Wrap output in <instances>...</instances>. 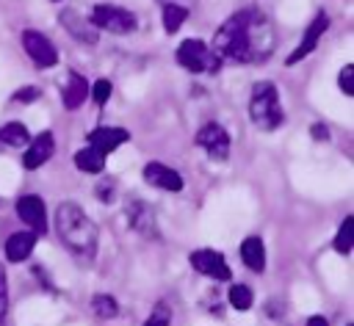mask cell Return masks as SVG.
<instances>
[{"instance_id":"cell-12","label":"cell","mask_w":354,"mask_h":326,"mask_svg":"<svg viewBox=\"0 0 354 326\" xmlns=\"http://www.w3.org/2000/svg\"><path fill=\"white\" fill-rule=\"evenodd\" d=\"M58 19H61V25H64L80 44H97L100 30H94V25H91L88 19H83L77 11H72V8H61Z\"/></svg>"},{"instance_id":"cell-15","label":"cell","mask_w":354,"mask_h":326,"mask_svg":"<svg viewBox=\"0 0 354 326\" xmlns=\"http://www.w3.org/2000/svg\"><path fill=\"white\" fill-rule=\"evenodd\" d=\"M144 180L149 182V185H155V188H163V191H183V177L174 171V169H169V166H163V163H158V160H152V163H147L144 166Z\"/></svg>"},{"instance_id":"cell-25","label":"cell","mask_w":354,"mask_h":326,"mask_svg":"<svg viewBox=\"0 0 354 326\" xmlns=\"http://www.w3.org/2000/svg\"><path fill=\"white\" fill-rule=\"evenodd\" d=\"M169 323H171V309H169L166 301H158L152 307V312H149V318H147L144 326H169Z\"/></svg>"},{"instance_id":"cell-11","label":"cell","mask_w":354,"mask_h":326,"mask_svg":"<svg viewBox=\"0 0 354 326\" xmlns=\"http://www.w3.org/2000/svg\"><path fill=\"white\" fill-rule=\"evenodd\" d=\"M124 213H127V221H130V227L136 232H141L144 238H158V218H155V210L147 202L133 199L124 207Z\"/></svg>"},{"instance_id":"cell-17","label":"cell","mask_w":354,"mask_h":326,"mask_svg":"<svg viewBox=\"0 0 354 326\" xmlns=\"http://www.w3.org/2000/svg\"><path fill=\"white\" fill-rule=\"evenodd\" d=\"M86 99H88V83H86V77H83L80 72H69L66 86H64V105H66L69 111H75V108H80Z\"/></svg>"},{"instance_id":"cell-10","label":"cell","mask_w":354,"mask_h":326,"mask_svg":"<svg viewBox=\"0 0 354 326\" xmlns=\"http://www.w3.org/2000/svg\"><path fill=\"white\" fill-rule=\"evenodd\" d=\"M53 152H55V138H53V133H50V130H47V133H39L36 138L28 141V149H25V155H22V166H25L28 171H33V169L44 166V163L53 157Z\"/></svg>"},{"instance_id":"cell-26","label":"cell","mask_w":354,"mask_h":326,"mask_svg":"<svg viewBox=\"0 0 354 326\" xmlns=\"http://www.w3.org/2000/svg\"><path fill=\"white\" fill-rule=\"evenodd\" d=\"M88 94H91V99L97 102V105H105L108 99H111V94H113V86H111V80H105V77H100L91 88H88Z\"/></svg>"},{"instance_id":"cell-21","label":"cell","mask_w":354,"mask_h":326,"mask_svg":"<svg viewBox=\"0 0 354 326\" xmlns=\"http://www.w3.org/2000/svg\"><path fill=\"white\" fill-rule=\"evenodd\" d=\"M188 19V8L177 3H163V28L166 33H177V28Z\"/></svg>"},{"instance_id":"cell-22","label":"cell","mask_w":354,"mask_h":326,"mask_svg":"<svg viewBox=\"0 0 354 326\" xmlns=\"http://www.w3.org/2000/svg\"><path fill=\"white\" fill-rule=\"evenodd\" d=\"M351 246H354V215H346L340 229H337V235H335V249L340 254H348Z\"/></svg>"},{"instance_id":"cell-8","label":"cell","mask_w":354,"mask_h":326,"mask_svg":"<svg viewBox=\"0 0 354 326\" xmlns=\"http://www.w3.org/2000/svg\"><path fill=\"white\" fill-rule=\"evenodd\" d=\"M191 265H194V271H199V274H205L210 279H218V282H227L232 276L227 260L216 249H196V251H191Z\"/></svg>"},{"instance_id":"cell-33","label":"cell","mask_w":354,"mask_h":326,"mask_svg":"<svg viewBox=\"0 0 354 326\" xmlns=\"http://www.w3.org/2000/svg\"><path fill=\"white\" fill-rule=\"evenodd\" d=\"M0 146H3V144H0Z\"/></svg>"},{"instance_id":"cell-24","label":"cell","mask_w":354,"mask_h":326,"mask_svg":"<svg viewBox=\"0 0 354 326\" xmlns=\"http://www.w3.org/2000/svg\"><path fill=\"white\" fill-rule=\"evenodd\" d=\"M252 301H254L252 287H246V285H232V287H230V304H232L235 309H249Z\"/></svg>"},{"instance_id":"cell-14","label":"cell","mask_w":354,"mask_h":326,"mask_svg":"<svg viewBox=\"0 0 354 326\" xmlns=\"http://www.w3.org/2000/svg\"><path fill=\"white\" fill-rule=\"evenodd\" d=\"M86 138H88V146H91V149H97L100 155H108V152H113L116 146H122V144L130 138V133H127L124 127H97V130H91Z\"/></svg>"},{"instance_id":"cell-9","label":"cell","mask_w":354,"mask_h":326,"mask_svg":"<svg viewBox=\"0 0 354 326\" xmlns=\"http://www.w3.org/2000/svg\"><path fill=\"white\" fill-rule=\"evenodd\" d=\"M17 215L33 229V235H44L47 232V210H44L41 196H36V193L22 196L17 202Z\"/></svg>"},{"instance_id":"cell-1","label":"cell","mask_w":354,"mask_h":326,"mask_svg":"<svg viewBox=\"0 0 354 326\" xmlns=\"http://www.w3.org/2000/svg\"><path fill=\"white\" fill-rule=\"evenodd\" d=\"M274 44H277V33L271 22L257 8H243L218 25L210 47L221 61L257 64L274 52Z\"/></svg>"},{"instance_id":"cell-2","label":"cell","mask_w":354,"mask_h":326,"mask_svg":"<svg viewBox=\"0 0 354 326\" xmlns=\"http://www.w3.org/2000/svg\"><path fill=\"white\" fill-rule=\"evenodd\" d=\"M55 227L61 240L80 257H94L97 251V227L75 202H61L55 210Z\"/></svg>"},{"instance_id":"cell-5","label":"cell","mask_w":354,"mask_h":326,"mask_svg":"<svg viewBox=\"0 0 354 326\" xmlns=\"http://www.w3.org/2000/svg\"><path fill=\"white\" fill-rule=\"evenodd\" d=\"M88 22L94 25V30H111L116 36H124V33L136 30V25H138L133 11L113 6V3H97L88 11Z\"/></svg>"},{"instance_id":"cell-16","label":"cell","mask_w":354,"mask_h":326,"mask_svg":"<svg viewBox=\"0 0 354 326\" xmlns=\"http://www.w3.org/2000/svg\"><path fill=\"white\" fill-rule=\"evenodd\" d=\"M36 246V235L33 232H14L8 240H6V260L8 262H22L30 257Z\"/></svg>"},{"instance_id":"cell-34","label":"cell","mask_w":354,"mask_h":326,"mask_svg":"<svg viewBox=\"0 0 354 326\" xmlns=\"http://www.w3.org/2000/svg\"><path fill=\"white\" fill-rule=\"evenodd\" d=\"M55 3H58V0H55Z\"/></svg>"},{"instance_id":"cell-27","label":"cell","mask_w":354,"mask_h":326,"mask_svg":"<svg viewBox=\"0 0 354 326\" xmlns=\"http://www.w3.org/2000/svg\"><path fill=\"white\" fill-rule=\"evenodd\" d=\"M337 83H340V91H343L346 97H351V94H354V66H351V64H346V66L340 69Z\"/></svg>"},{"instance_id":"cell-28","label":"cell","mask_w":354,"mask_h":326,"mask_svg":"<svg viewBox=\"0 0 354 326\" xmlns=\"http://www.w3.org/2000/svg\"><path fill=\"white\" fill-rule=\"evenodd\" d=\"M6 307H8V282H6V268L0 265V320L6 318Z\"/></svg>"},{"instance_id":"cell-7","label":"cell","mask_w":354,"mask_h":326,"mask_svg":"<svg viewBox=\"0 0 354 326\" xmlns=\"http://www.w3.org/2000/svg\"><path fill=\"white\" fill-rule=\"evenodd\" d=\"M22 47H25V52L30 55V61L39 64V66H55V64H58V50H55V44H53L44 33H39V30H25V33H22Z\"/></svg>"},{"instance_id":"cell-18","label":"cell","mask_w":354,"mask_h":326,"mask_svg":"<svg viewBox=\"0 0 354 326\" xmlns=\"http://www.w3.org/2000/svg\"><path fill=\"white\" fill-rule=\"evenodd\" d=\"M241 260L252 271H263L266 268V249H263V240L257 235L243 238V243H241Z\"/></svg>"},{"instance_id":"cell-29","label":"cell","mask_w":354,"mask_h":326,"mask_svg":"<svg viewBox=\"0 0 354 326\" xmlns=\"http://www.w3.org/2000/svg\"><path fill=\"white\" fill-rule=\"evenodd\" d=\"M14 99H17V102H36V99H39V88H36V86H25V88H17Z\"/></svg>"},{"instance_id":"cell-20","label":"cell","mask_w":354,"mask_h":326,"mask_svg":"<svg viewBox=\"0 0 354 326\" xmlns=\"http://www.w3.org/2000/svg\"><path fill=\"white\" fill-rule=\"evenodd\" d=\"M30 141L28 135V127L22 122H8L0 127V144H8V146H25Z\"/></svg>"},{"instance_id":"cell-4","label":"cell","mask_w":354,"mask_h":326,"mask_svg":"<svg viewBox=\"0 0 354 326\" xmlns=\"http://www.w3.org/2000/svg\"><path fill=\"white\" fill-rule=\"evenodd\" d=\"M177 64L185 66L194 75H213L221 69V58L213 52L210 44L199 41V39H185L177 47Z\"/></svg>"},{"instance_id":"cell-3","label":"cell","mask_w":354,"mask_h":326,"mask_svg":"<svg viewBox=\"0 0 354 326\" xmlns=\"http://www.w3.org/2000/svg\"><path fill=\"white\" fill-rule=\"evenodd\" d=\"M249 119L257 130H277L282 124V105H279V91L271 80H257L252 86L249 97Z\"/></svg>"},{"instance_id":"cell-23","label":"cell","mask_w":354,"mask_h":326,"mask_svg":"<svg viewBox=\"0 0 354 326\" xmlns=\"http://www.w3.org/2000/svg\"><path fill=\"white\" fill-rule=\"evenodd\" d=\"M91 309H94V315H97V318L108 320V318H116L119 304H116V301H113L108 293H97V296L91 298Z\"/></svg>"},{"instance_id":"cell-19","label":"cell","mask_w":354,"mask_h":326,"mask_svg":"<svg viewBox=\"0 0 354 326\" xmlns=\"http://www.w3.org/2000/svg\"><path fill=\"white\" fill-rule=\"evenodd\" d=\"M75 166H77L80 171H86V174H100V171L105 169V155H100L97 149L86 146V149L75 152Z\"/></svg>"},{"instance_id":"cell-30","label":"cell","mask_w":354,"mask_h":326,"mask_svg":"<svg viewBox=\"0 0 354 326\" xmlns=\"http://www.w3.org/2000/svg\"><path fill=\"white\" fill-rule=\"evenodd\" d=\"M310 135H313L315 141H326V127H324V124H313V127H310Z\"/></svg>"},{"instance_id":"cell-13","label":"cell","mask_w":354,"mask_h":326,"mask_svg":"<svg viewBox=\"0 0 354 326\" xmlns=\"http://www.w3.org/2000/svg\"><path fill=\"white\" fill-rule=\"evenodd\" d=\"M326 28H329V17L321 11L310 25H307V30H304V39H301V44L288 55V64H299L304 55H310L313 50H315V44H318V39L326 33Z\"/></svg>"},{"instance_id":"cell-6","label":"cell","mask_w":354,"mask_h":326,"mask_svg":"<svg viewBox=\"0 0 354 326\" xmlns=\"http://www.w3.org/2000/svg\"><path fill=\"white\" fill-rule=\"evenodd\" d=\"M194 141H196V146H202L213 160H227V157H230V133H227L221 124H216V122L199 127Z\"/></svg>"},{"instance_id":"cell-31","label":"cell","mask_w":354,"mask_h":326,"mask_svg":"<svg viewBox=\"0 0 354 326\" xmlns=\"http://www.w3.org/2000/svg\"><path fill=\"white\" fill-rule=\"evenodd\" d=\"M307 326H329V323H326V318H321V315H313V318L307 320Z\"/></svg>"},{"instance_id":"cell-32","label":"cell","mask_w":354,"mask_h":326,"mask_svg":"<svg viewBox=\"0 0 354 326\" xmlns=\"http://www.w3.org/2000/svg\"><path fill=\"white\" fill-rule=\"evenodd\" d=\"M160 3H177V6H185V8H188L191 0H160Z\"/></svg>"}]
</instances>
